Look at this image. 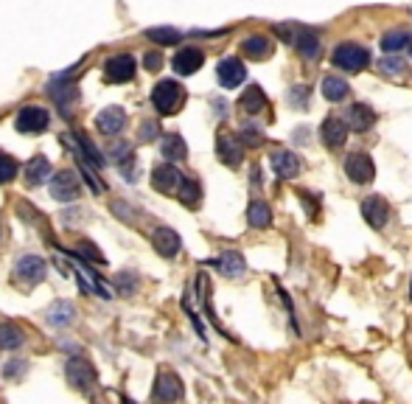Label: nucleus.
Returning a JSON list of instances; mask_svg holds the SVG:
<instances>
[{"label": "nucleus", "mask_w": 412, "mask_h": 404, "mask_svg": "<svg viewBox=\"0 0 412 404\" xmlns=\"http://www.w3.org/2000/svg\"><path fill=\"white\" fill-rule=\"evenodd\" d=\"M185 101V90L180 82H174V79H163V82H157L154 90H152V104H154V110L160 113V115H174L180 107H183Z\"/></svg>", "instance_id": "nucleus-1"}, {"label": "nucleus", "mask_w": 412, "mask_h": 404, "mask_svg": "<svg viewBox=\"0 0 412 404\" xmlns=\"http://www.w3.org/2000/svg\"><path fill=\"white\" fill-rule=\"evenodd\" d=\"M185 388L183 379L174 373V371H160L157 373V382L152 388V402L154 404H177L183 402Z\"/></svg>", "instance_id": "nucleus-2"}, {"label": "nucleus", "mask_w": 412, "mask_h": 404, "mask_svg": "<svg viewBox=\"0 0 412 404\" xmlns=\"http://www.w3.org/2000/svg\"><path fill=\"white\" fill-rule=\"evenodd\" d=\"M334 65L337 68H342V71H348V73H359L362 68H367V62H370V53H367V48L356 43H342L337 45V51H334Z\"/></svg>", "instance_id": "nucleus-3"}, {"label": "nucleus", "mask_w": 412, "mask_h": 404, "mask_svg": "<svg viewBox=\"0 0 412 404\" xmlns=\"http://www.w3.org/2000/svg\"><path fill=\"white\" fill-rule=\"evenodd\" d=\"M345 175L356 185H367V182L376 180V163L367 152H351L345 157Z\"/></svg>", "instance_id": "nucleus-4"}, {"label": "nucleus", "mask_w": 412, "mask_h": 404, "mask_svg": "<svg viewBox=\"0 0 412 404\" xmlns=\"http://www.w3.org/2000/svg\"><path fill=\"white\" fill-rule=\"evenodd\" d=\"M216 155H219V160L225 166L238 169L241 160H244V143H241V138L228 133V130H222V133L216 135Z\"/></svg>", "instance_id": "nucleus-5"}, {"label": "nucleus", "mask_w": 412, "mask_h": 404, "mask_svg": "<svg viewBox=\"0 0 412 404\" xmlns=\"http://www.w3.org/2000/svg\"><path fill=\"white\" fill-rule=\"evenodd\" d=\"M79 194H82V182H79V177L70 169L59 172L56 177L51 180V197L56 202H76Z\"/></svg>", "instance_id": "nucleus-6"}, {"label": "nucleus", "mask_w": 412, "mask_h": 404, "mask_svg": "<svg viewBox=\"0 0 412 404\" xmlns=\"http://www.w3.org/2000/svg\"><path fill=\"white\" fill-rule=\"evenodd\" d=\"M270 166H273V172L280 180H295L303 172L300 155H295V152H289V149H275L273 155H270Z\"/></svg>", "instance_id": "nucleus-7"}, {"label": "nucleus", "mask_w": 412, "mask_h": 404, "mask_svg": "<svg viewBox=\"0 0 412 404\" xmlns=\"http://www.w3.org/2000/svg\"><path fill=\"white\" fill-rule=\"evenodd\" d=\"M152 244H154V250H157L163 259H174V256H180V250H183L180 233L171 230V227H166V224H160V227L152 230Z\"/></svg>", "instance_id": "nucleus-8"}, {"label": "nucleus", "mask_w": 412, "mask_h": 404, "mask_svg": "<svg viewBox=\"0 0 412 404\" xmlns=\"http://www.w3.org/2000/svg\"><path fill=\"white\" fill-rule=\"evenodd\" d=\"M65 373H68V382H70L73 388H79V390H93V385H95V371H93L90 362L82 357L68 359Z\"/></svg>", "instance_id": "nucleus-9"}, {"label": "nucleus", "mask_w": 412, "mask_h": 404, "mask_svg": "<svg viewBox=\"0 0 412 404\" xmlns=\"http://www.w3.org/2000/svg\"><path fill=\"white\" fill-rule=\"evenodd\" d=\"M362 217H365V222L373 227V230H381L384 224L390 222V205H387V200L384 197H379V194H373V197H365L362 200Z\"/></svg>", "instance_id": "nucleus-10"}, {"label": "nucleus", "mask_w": 412, "mask_h": 404, "mask_svg": "<svg viewBox=\"0 0 412 404\" xmlns=\"http://www.w3.org/2000/svg\"><path fill=\"white\" fill-rule=\"evenodd\" d=\"M48 124H51V115H48V110H43V107L28 104V107H23V110L17 113V133H26V135L43 133Z\"/></svg>", "instance_id": "nucleus-11"}, {"label": "nucleus", "mask_w": 412, "mask_h": 404, "mask_svg": "<svg viewBox=\"0 0 412 404\" xmlns=\"http://www.w3.org/2000/svg\"><path fill=\"white\" fill-rule=\"evenodd\" d=\"M348 133H351V127L345 124V118L328 115L320 127V140L328 149H342L348 143Z\"/></svg>", "instance_id": "nucleus-12"}, {"label": "nucleus", "mask_w": 412, "mask_h": 404, "mask_svg": "<svg viewBox=\"0 0 412 404\" xmlns=\"http://www.w3.org/2000/svg\"><path fill=\"white\" fill-rule=\"evenodd\" d=\"M183 180L185 175L174 163H163V166H157V169L152 172V185H154L157 191H163V194H177L180 185H183Z\"/></svg>", "instance_id": "nucleus-13"}, {"label": "nucleus", "mask_w": 412, "mask_h": 404, "mask_svg": "<svg viewBox=\"0 0 412 404\" xmlns=\"http://www.w3.org/2000/svg\"><path fill=\"white\" fill-rule=\"evenodd\" d=\"M104 73H107V79H110V82H115V85L132 82V79H135V59H132L130 53H118V56L107 59Z\"/></svg>", "instance_id": "nucleus-14"}, {"label": "nucleus", "mask_w": 412, "mask_h": 404, "mask_svg": "<svg viewBox=\"0 0 412 404\" xmlns=\"http://www.w3.org/2000/svg\"><path fill=\"white\" fill-rule=\"evenodd\" d=\"M216 76H219V85H222V88L233 90L247 79V68H244L241 59H236V56H225V59L219 62V68H216Z\"/></svg>", "instance_id": "nucleus-15"}, {"label": "nucleus", "mask_w": 412, "mask_h": 404, "mask_svg": "<svg viewBox=\"0 0 412 404\" xmlns=\"http://www.w3.org/2000/svg\"><path fill=\"white\" fill-rule=\"evenodd\" d=\"M345 124H348L354 133H367V130L376 127V113H373L370 104L356 101V104H351V107L345 110Z\"/></svg>", "instance_id": "nucleus-16"}, {"label": "nucleus", "mask_w": 412, "mask_h": 404, "mask_svg": "<svg viewBox=\"0 0 412 404\" xmlns=\"http://www.w3.org/2000/svg\"><path fill=\"white\" fill-rule=\"evenodd\" d=\"M95 127H98V133L110 135V138L124 133V127H127V113H124L121 107H104V110L95 115Z\"/></svg>", "instance_id": "nucleus-17"}, {"label": "nucleus", "mask_w": 412, "mask_h": 404, "mask_svg": "<svg viewBox=\"0 0 412 404\" xmlns=\"http://www.w3.org/2000/svg\"><path fill=\"white\" fill-rule=\"evenodd\" d=\"M48 272V264L46 259H40V256H23L17 264H14V275L20 278V281H26V284H40L43 278H46Z\"/></svg>", "instance_id": "nucleus-18"}, {"label": "nucleus", "mask_w": 412, "mask_h": 404, "mask_svg": "<svg viewBox=\"0 0 412 404\" xmlns=\"http://www.w3.org/2000/svg\"><path fill=\"white\" fill-rule=\"evenodd\" d=\"M202 62H205V53L199 51V48H180L177 53H174V71L180 73V76H191V73H196L199 68H202Z\"/></svg>", "instance_id": "nucleus-19"}, {"label": "nucleus", "mask_w": 412, "mask_h": 404, "mask_svg": "<svg viewBox=\"0 0 412 404\" xmlns=\"http://www.w3.org/2000/svg\"><path fill=\"white\" fill-rule=\"evenodd\" d=\"M267 107H270V101H267L264 90L258 85H250L238 98V110L247 113V115H261V113H267Z\"/></svg>", "instance_id": "nucleus-20"}, {"label": "nucleus", "mask_w": 412, "mask_h": 404, "mask_svg": "<svg viewBox=\"0 0 412 404\" xmlns=\"http://www.w3.org/2000/svg\"><path fill=\"white\" fill-rule=\"evenodd\" d=\"M211 264L219 269L225 278H244V272H247V261H244V256H241V253H236V250L222 253V256H219V259H213Z\"/></svg>", "instance_id": "nucleus-21"}, {"label": "nucleus", "mask_w": 412, "mask_h": 404, "mask_svg": "<svg viewBox=\"0 0 412 404\" xmlns=\"http://www.w3.org/2000/svg\"><path fill=\"white\" fill-rule=\"evenodd\" d=\"M292 45H295L306 59H317V56L322 53L320 37H317L312 29H297L295 37H292Z\"/></svg>", "instance_id": "nucleus-22"}, {"label": "nucleus", "mask_w": 412, "mask_h": 404, "mask_svg": "<svg viewBox=\"0 0 412 404\" xmlns=\"http://www.w3.org/2000/svg\"><path fill=\"white\" fill-rule=\"evenodd\" d=\"M247 222H250V227H255V230L270 227V224H273V208H270L264 200H253L250 208H247Z\"/></svg>", "instance_id": "nucleus-23"}, {"label": "nucleus", "mask_w": 412, "mask_h": 404, "mask_svg": "<svg viewBox=\"0 0 412 404\" xmlns=\"http://www.w3.org/2000/svg\"><path fill=\"white\" fill-rule=\"evenodd\" d=\"M320 93L325 101H342V98H348V93H351V85L342 79V76H325L320 85Z\"/></svg>", "instance_id": "nucleus-24"}, {"label": "nucleus", "mask_w": 412, "mask_h": 404, "mask_svg": "<svg viewBox=\"0 0 412 404\" xmlns=\"http://www.w3.org/2000/svg\"><path fill=\"white\" fill-rule=\"evenodd\" d=\"M273 40L270 37H264V34H253V37H247L244 43H241V51L250 56V59H267L270 53H273Z\"/></svg>", "instance_id": "nucleus-25"}, {"label": "nucleus", "mask_w": 412, "mask_h": 404, "mask_svg": "<svg viewBox=\"0 0 412 404\" xmlns=\"http://www.w3.org/2000/svg\"><path fill=\"white\" fill-rule=\"evenodd\" d=\"M160 149H163V157H169V163H177V160H185V157H188V146H185L183 135L177 133L166 135L163 143H160Z\"/></svg>", "instance_id": "nucleus-26"}, {"label": "nucleus", "mask_w": 412, "mask_h": 404, "mask_svg": "<svg viewBox=\"0 0 412 404\" xmlns=\"http://www.w3.org/2000/svg\"><path fill=\"white\" fill-rule=\"evenodd\" d=\"M76 320V306L70 301H56L51 309H48V323L62 328V326H70Z\"/></svg>", "instance_id": "nucleus-27"}, {"label": "nucleus", "mask_w": 412, "mask_h": 404, "mask_svg": "<svg viewBox=\"0 0 412 404\" xmlns=\"http://www.w3.org/2000/svg\"><path fill=\"white\" fill-rule=\"evenodd\" d=\"M48 175H51V163H48V157L37 155V157L28 160V166H26V182H28V185H40V182H46Z\"/></svg>", "instance_id": "nucleus-28"}, {"label": "nucleus", "mask_w": 412, "mask_h": 404, "mask_svg": "<svg viewBox=\"0 0 412 404\" xmlns=\"http://www.w3.org/2000/svg\"><path fill=\"white\" fill-rule=\"evenodd\" d=\"M177 197H180V202H183V205H188V208H196V205H199V200H202V185H199L194 177H185L183 185H180V191H177Z\"/></svg>", "instance_id": "nucleus-29"}, {"label": "nucleus", "mask_w": 412, "mask_h": 404, "mask_svg": "<svg viewBox=\"0 0 412 404\" xmlns=\"http://www.w3.org/2000/svg\"><path fill=\"white\" fill-rule=\"evenodd\" d=\"M412 37L407 31H387L384 37H381V51L384 53H396V51H401V48H410Z\"/></svg>", "instance_id": "nucleus-30"}, {"label": "nucleus", "mask_w": 412, "mask_h": 404, "mask_svg": "<svg viewBox=\"0 0 412 404\" xmlns=\"http://www.w3.org/2000/svg\"><path fill=\"white\" fill-rule=\"evenodd\" d=\"M23 340H26V337H23V331H20L14 323H3V326H0V348H9V351H11V348H20Z\"/></svg>", "instance_id": "nucleus-31"}, {"label": "nucleus", "mask_w": 412, "mask_h": 404, "mask_svg": "<svg viewBox=\"0 0 412 404\" xmlns=\"http://www.w3.org/2000/svg\"><path fill=\"white\" fill-rule=\"evenodd\" d=\"M146 37L154 45H177L183 40V34H180L177 29H149Z\"/></svg>", "instance_id": "nucleus-32"}, {"label": "nucleus", "mask_w": 412, "mask_h": 404, "mask_svg": "<svg viewBox=\"0 0 412 404\" xmlns=\"http://www.w3.org/2000/svg\"><path fill=\"white\" fill-rule=\"evenodd\" d=\"M51 95H53V101L62 107V113L65 115H70L68 110H70V101H76V90H73V85H51Z\"/></svg>", "instance_id": "nucleus-33"}, {"label": "nucleus", "mask_w": 412, "mask_h": 404, "mask_svg": "<svg viewBox=\"0 0 412 404\" xmlns=\"http://www.w3.org/2000/svg\"><path fill=\"white\" fill-rule=\"evenodd\" d=\"M76 135V140H79V146H82V152H88V160H90L93 166H101L104 163V157H101V152L93 146V140L90 138H85L82 133H73Z\"/></svg>", "instance_id": "nucleus-34"}, {"label": "nucleus", "mask_w": 412, "mask_h": 404, "mask_svg": "<svg viewBox=\"0 0 412 404\" xmlns=\"http://www.w3.org/2000/svg\"><path fill=\"white\" fill-rule=\"evenodd\" d=\"M379 68H381L384 76H404V71H407V65L401 59H396V56H384Z\"/></svg>", "instance_id": "nucleus-35"}, {"label": "nucleus", "mask_w": 412, "mask_h": 404, "mask_svg": "<svg viewBox=\"0 0 412 404\" xmlns=\"http://www.w3.org/2000/svg\"><path fill=\"white\" fill-rule=\"evenodd\" d=\"M238 138H241V143H244V146H253V149L264 143V133H261L258 127H250V124H247V127H241Z\"/></svg>", "instance_id": "nucleus-36"}, {"label": "nucleus", "mask_w": 412, "mask_h": 404, "mask_svg": "<svg viewBox=\"0 0 412 404\" xmlns=\"http://www.w3.org/2000/svg\"><path fill=\"white\" fill-rule=\"evenodd\" d=\"M17 175V163L6 155V152H0V185H6V182H11Z\"/></svg>", "instance_id": "nucleus-37"}, {"label": "nucleus", "mask_w": 412, "mask_h": 404, "mask_svg": "<svg viewBox=\"0 0 412 404\" xmlns=\"http://www.w3.org/2000/svg\"><path fill=\"white\" fill-rule=\"evenodd\" d=\"M309 93H312V90L303 88V85H300V88H292L289 90V104L306 110V107H309Z\"/></svg>", "instance_id": "nucleus-38"}, {"label": "nucleus", "mask_w": 412, "mask_h": 404, "mask_svg": "<svg viewBox=\"0 0 412 404\" xmlns=\"http://www.w3.org/2000/svg\"><path fill=\"white\" fill-rule=\"evenodd\" d=\"M118 286H121L124 295H132L137 289V275L135 272H121V275H118Z\"/></svg>", "instance_id": "nucleus-39"}, {"label": "nucleus", "mask_w": 412, "mask_h": 404, "mask_svg": "<svg viewBox=\"0 0 412 404\" xmlns=\"http://www.w3.org/2000/svg\"><path fill=\"white\" fill-rule=\"evenodd\" d=\"M79 256H90L93 261H104V256L95 250V244H93V242H82V244H79Z\"/></svg>", "instance_id": "nucleus-40"}, {"label": "nucleus", "mask_w": 412, "mask_h": 404, "mask_svg": "<svg viewBox=\"0 0 412 404\" xmlns=\"http://www.w3.org/2000/svg\"><path fill=\"white\" fill-rule=\"evenodd\" d=\"M157 133H160V130H157V124H154V121H146V124L140 127V140H143V143H146V140H154Z\"/></svg>", "instance_id": "nucleus-41"}, {"label": "nucleus", "mask_w": 412, "mask_h": 404, "mask_svg": "<svg viewBox=\"0 0 412 404\" xmlns=\"http://www.w3.org/2000/svg\"><path fill=\"white\" fill-rule=\"evenodd\" d=\"M143 65H146V71H160V65H163V56L149 51V53L143 56Z\"/></svg>", "instance_id": "nucleus-42"}, {"label": "nucleus", "mask_w": 412, "mask_h": 404, "mask_svg": "<svg viewBox=\"0 0 412 404\" xmlns=\"http://www.w3.org/2000/svg\"><path fill=\"white\" fill-rule=\"evenodd\" d=\"M23 371H26V362H20V365H14V362H11V365H6V376H14V373H23Z\"/></svg>", "instance_id": "nucleus-43"}, {"label": "nucleus", "mask_w": 412, "mask_h": 404, "mask_svg": "<svg viewBox=\"0 0 412 404\" xmlns=\"http://www.w3.org/2000/svg\"><path fill=\"white\" fill-rule=\"evenodd\" d=\"M410 53H412V43H410Z\"/></svg>", "instance_id": "nucleus-44"}]
</instances>
